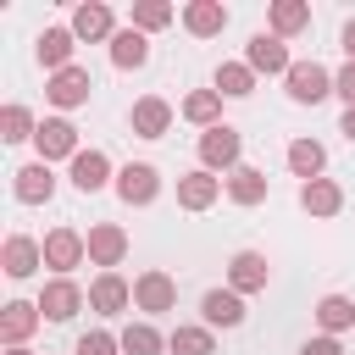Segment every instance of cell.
I'll return each mask as SVG.
<instances>
[{
	"label": "cell",
	"instance_id": "cell-1",
	"mask_svg": "<svg viewBox=\"0 0 355 355\" xmlns=\"http://www.w3.org/2000/svg\"><path fill=\"white\" fill-rule=\"evenodd\" d=\"M239 150H244V139H239V128H227V122H216V128L200 133V161H205V172H233V166H239Z\"/></svg>",
	"mask_w": 355,
	"mask_h": 355
},
{
	"label": "cell",
	"instance_id": "cell-2",
	"mask_svg": "<svg viewBox=\"0 0 355 355\" xmlns=\"http://www.w3.org/2000/svg\"><path fill=\"white\" fill-rule=\"evenodd\" d=\"M283 83H288V100H294V105H316V100L333 94V72L316 67V61H294Z\"/></svg>",
	"mask_w": 355,
	"mask_h": 355
},
{
	"label": "cell",
	"instance_id": "cell-3",
	"mask_svg": "<svg viewBox=\"0 0 355 355\" xmlns=\"http://www.w3.org/2000/svg\"><path fill=\"white\" fill-rule=\"evenodd\" d=\"M222 189H227V178H216V172L194 166V172H183V178H178V205H183V211H211V205L222 200Z\"/></svg>",
	"mask_w": 355,
	"mask_h": 355
},
{
	"label": "cell",
	"instance_id": "cell-4",
	"mask_svg": "<svg viewBox=\"0 0 355 355\" xmlns=\"http://www.w3.org/2000/svg\"><path fill=\"white\" fill-rule=\"evenodd\" d=\"M83 255H89V239H83V233H72V227H50V233H44V266H50L55 277H67Z\"/></svg>",
	"mask_w": 355,
	"mask_h": 355
},
{
	"label": "cell",
	"instance_id": "cell-5",
	"mask_svg": "<svg viewBox=\"0 0 355 355\" xmlns=\"http://www.w3.org/2000/svg\"><path fill=\"white\" fill-rule=\"evenodd\" d=\"M83 305H89V294H83L72 277H50V283H44V294H39V311H44V322H72Z\"/></svg>",
	"mask_w": 355,
	"mask_h": 355
},
{
	"label": "cell",
	"instance_id": "cell-6",
	"mask_svg": "<svg viewBox=\"0 0 355 355\" xmlns=\"http://www.w3.org/2000/svg\"><path fill=\"white\" fill-rule=\"evenodd\" d=\"M33 144H39V161H72L78 155V128L67 116H44L39 133H33Z\"/></svg>",
	"mask_w": 355,
	"mask_h": 355
},
{
	"label": "cell",
	"instance_id": "cell-7",
	"mask_svg": "<svg viewBox=\"0 0 355 355\" xmlns=\"http://www.w3.org/2000/svg\"><path fill=\"white\" fill-rule=\"evenodd\" d=\"M116 194H122V205H150V200L161 194V172H155L150 161H128V166L116 172Z\"/></svg>",
	"mask_w": 355,
	"mask_h": 355
},
{
	"label": "cell",
	"instance_id": "cell-8",
	"mask_svg": "<svg viewBox=\"0 0 355 355\" xmlns=\"http://www.w3.org/2000/svg\"><path fill=\"white\" fill-rule=\"evenodd\" d=\"M266 277H272V266H266L261 250H239V255L227 261V288H233V294H261Z\"/></svg>",
	"mask_w": 355,
	"mask_h": 355
},
{
	"label": "cell",
	"instance_id": "cell-9",
	"mask_svg": "<svg viewBox=\"0 0 355 355\" xmlns=\"http://www.w3.org/2000/svg\"><path fill=\"white\" fill-rule=\"evenodd\" d=\"M133 305L150 311V316H161V311L178 305V283H172L166 272H139V277H133Z\"/></svg>",
	"mask_w": 355,
	"mask_h": 355
},
{
	"label": "cell",
	"instance_id": "cell-10",
	"mask_svg": "<svg viewBox=\"0 0 355 355\" xmlns=\"http://www.w3.org/2000/svg\"><path fill=\"white\" fill-rule=\"evenodd\" d=\"M244 67H250V72H283V78H288L294 61H288V44H283L277 33H255V39L244 44Z\"/></svg>",
	"mask_w": 355,
	"mask_h": 355
},
{
	"label": "cell",
	"instance_id": "cell-11",
	"mask_svg": "<svg viewBox=\"0 0 355 355\" xmlns=\"http://www.w3.org/2000/svg\"><path fill=\"white\" fill-rule=\"evenodd\" d=\"M11 194H17L22 205H44V200L55 194L50 161H28V166H17V172H11Z\"/></svg>",
	"mask_w": 355,
	"mask_h": 355
},
{
	"label": "cell",
	"instance_id": "cell-12",
	"mask_svg": "<svg viewBox=\"0 0 355 355\" xmlns=\"http://www.w3.org/2000/svg\"><path fill=\"white\" fill-rule=\"evenodd\" d=\"M89 72L83 67H67V72H50V83H44V100L50 105H61V111H72V105H83L89 100Z\"/></svg>",
	"mask_w": 355,
	"mask_h": 355
},
{
	"label": "cell",
	"instance_id": "cell-13",
	"mask_svg": "<svg viewBox=\"0 0 355 355\" xmlns=\"http://www.w3.org/2000/svg\"><path fill=\"white\" fill-rule=\"evenodd\" d=\"M44 322V311L39 305H28V300H11L6 311H0V338H6V349H22L28 344V333Z\"/></svg>",
	"mask_w": 355,
	"mask_h": 355
},
{
	"label": "cell",
	"instance_id": "cell-14",
	"mask_svg": "<svg viewBox=\"0 0 355 355\" xmlns=\"http://www.w3.org/2000/svg\"><path fill=\"white\" fill-rule=\"evenodd\" d=\"M122 255H128V233H122L116 222H94V227H89V261L111 272Z\"/></svg>",
	"mask_w": 355,
	"mask_h": 355
},
{
	"label": "cell",
	"instance_id": "cell-15",
	"mask_svg": "<svg viewBox=\"0 0 355 355\" xmlns=\"http://www.w3.org/2000/svg\"><path fill=\"white\" fill-rule=\"evenodd\" d=\"M0 266H6V277H33V272L44 266V244H33L28 233H11V239H6Z\"/></svg>",
	"mask_w": 355,
	"mask_h": 355
},
{
	"label": "cell",
	"instance_id": "cell-16",
	"mask_svg": "<svg viewBox=\"0 0 355 355\" xmlns=\"http://www.w3.org/2000/svg\"><path fill=\"white\" fill-rule=\"evenodd\" d=\"M89 305H94L100 316H122V311L133 305V288H128L116 272H100V277L89 283Z\"/></svg>",
	"mask_w": 355,
	"mask_h": 355
},
{
	"label": "cell",
	"instance_id": "cell-17",
	"mask_svg": "<svg viewBox=\"0 0 355 355\" xmlns=\"http://www.w3.org/2000/svg\"><path fill=\"white\" fill-rule=\"evenodd\" d=\"M72 33H78V39H89V44H94V39H105V44H111V39H116L111 6H100V0H83V6L72 11Z\"/></svg>",
	"mask_w": 355,
	"mask_h": 355
},
{
	"label": "cell",
	"instance_id": "cell-18",
	"mask_svg": "<svg viewBox=\"0 0 355 355\" xmlns=\"http://www.w3.org/2000/svg\"><path fill=\"white\" fill-rule=\"evenodd\" d=\"M183 28H189L194 39H216V33L227 28V6H222V0H189V6H183Z\"/></svg>",
	"mask_w": 355,
	"mask_h": 355
},
{
	"label": "cell",
	"instance_id": "cell-19",
	"mask_svg": "<svg viewBox=\"0 0 355 355\" xmlns=\"http://www.w3.org/2000/svg\"><path fill=\"white\" fill-rule=\"evenodd\" d=\"M128 122H133L139 139H161V133L172 128V105H166L161 94H144V100H133V116H128Z\"/></svg>",
	"mask_w": 355,
	"mask_h": 355
},
{
	"label": "cell",
	"instance_id": "cell-20",
	"mask_svg": "<svg viewBox=\"0 0 355 355\" xmlns=\"http://www.w3.org/2000/svg\"><path fill=\"white\" fill-rule=\"evenodd\" d=\"M200 316H205V327H239V322H244V294L211 288V294L200 300Z\"/></svg>",
	"mask_w": 355,
	"mask_h": 355
},
{
	"label": "cell",
	"instance_id": "cell-21",
	"mask_svg": "<svg viewBox=\"0 0 355 355\" xmlns=\"http://www.w3.org/2000/svg\"><path fill=\"white\" fill-rule=\"evenodd\" d=\"M266 189H272V178H266L261 166H233V172H227V200H233V205H261Z\"/></svg>",
	"mask_w": 355,
	"mask_h": 355
},
{
	"label": "cell",
	"instance_id": "cell-22",
	"mask_svg": "<svg viewBox=\"0 0 355 355\" xmlns=\"http://www.w3.org/2000/svg\"><path fill=\"white\" fill-rule=\"evenodd\" d=\"M300 205L311 216H338L344 211V189L333 178H311V183H300Z\"/></svg>",
	"mask_w": 355,
	"mask_h": 355
},
{
	"label": "cell",
	"instance_id": "cell-23",
	"mask_svg": "<svg viewBox=\"0 0 355 355\" xmlns=\"http://www.w3.org/2000/svg\"><path fill=\"white\" fill-rule=\"evenodd\" d=\"M72 50H78V33H72V28H44V33H39V61H44L50 72H67V67H72Z\"/></svg>",
	"mask_w": 355,
	"mask_h": 355
},
{
	"label": "cell",
	"instance_id": "cell-24",
	"mask_svg": "<svg viewBox=\"0 0 355 355\" xmlns=\"http://www.w3.org/2000/svg\"><path fill=\"white\" fill-rule=\"evenodd\" d=\"M72 183H78L83 194H100V189L111 183V161H105L100 150H78V155H72Z\"/></svg>",
	"mask_w": 355,
	"mask_h": 355
},
{
	"label": "cell",
	"instance_id": "cell-25",
	"mask_svg": "<svg viewBox=\"0 0 355 355\" xmlns=\"http://www.w3.org/2000/svg\"><path fill=\"white\" fill-rule=\"evenodd\" d=\"M144 61H150V39H144L139 28H116V39H111V67L133 72V67H144Z\"/></svg>",
	"mask_w": 355,
	"mask_h": 355
},
{
	"label": "cell",
	"instance_id": "cell-26",
	"mask_svg": "<svg viewBox=\"0 0 355 355\" xmlns=\"http://www.w3.org/2000/svg\"><path fill=\"white\" fill-rule=\"evenodd\" d=\"M316 322H322L327 338L349 333V327H355V300H344V294H322V300H316Z\"/></svg>",
	"mask_w": 355,
	"mask_h": 355
},
{
	"label": "cell",
	"instance_id": "cell-27",
	"mask_svg": "<svg viewBox=\"0 0 355 355\" xmlns=\"http://www.w3.org/2000/svg\"><path fill=\"white\" fill-rule=\"evenodd\" d=\"M322 166H327V150H322L316 139H294V144H288V172H294V178L311 183V178H322Z\"/></svg>",
	"mask_w": 355,
	"mask_h": 355
},
{
	"label": "cell",
	"instance_id": "cell-28",
	"mask_svg": "<svg viewBox=\"0 0 355 355\" xmlns=\"http://www.w3.org/2000/svg\"><path fill=\"white\" fill-rule=\"evenodd\" d=\"M166 349L172 355H216V338H211V327H172L166 333Z\"/></svg>",
	"mask_w": 355,
	"mask_h": 355
},
{
	"label": "cell",
	"instance_id": "cell-29",
	"mask_svg": "<svg viewBox=\"0 0 355 355\" xmlns=\"http://www.w3.org/2000/svg\"><path fill=\"white\" fill-rule=\"evenodd\" d=\"M250 89H255V72H250L244 61H222V67H216V94H222V100H244Z\"/></svg>",
	"mask_w": 355,
	"mask_h": 355
},
{
	"label": "cell",
	"instance_id": "cell-30",
	"mask_svg": "<svg viewBox=\"0 0 355 355\" xmlns=\"http://www.w3.org/2000/svg\"><path fill=\"white\" fill-rule=\"evenodd\" d=\"M183 116H189L194 128H216V122H222V94H216V89H194V94L183 100Z\"/></svg>",
	"mask_w": 355,
	"mask_h": 355
},
{
	"label": "cell",
	"instance_id": "cell-31",
	"mask_svg": "<svg viewBox=\"0 0 355 355\" xmlns=\"http://www.w3.org/2000/svg\"><path fill=\"white\" fill-rule=\"evenodd\" d=\"M300 28H311V6H305V0H277V6H272V33L288 39V33H300Z\"/></svg>",
	"mask_w": 355,
	"mask_h": 355
},
{
	"label": "cell",
	"instance_id": "cell-32",
	"mask_svg": "<svg viewBox=\"0 0 355 355\" xmlns=\"http://www.w3.org/2000/svg\"><path fill=\"white\" fill-rule=\"evenodd\" d=\"M116 338H122V355H161V349H166V338H161L150 322H133V327H122Z\"/></svg>",
	"mask_w": 355,
	"mask_h": 355
},
{
	"label": "cell",
	"instance_id": "cell-33",
	"mask_svg": "<svg viewBox=\"0 0 355 355\" xmlns=\"http://www.w3.org/2000/svg\"><path fill=\"white\" fill-rule=\"evenodd\" d=\"M33 133H39V122L28 116V105H6V111H0V139H6V144H22V139H33Z\"/></svg>",
	"mask_w": 355,
	"mask_h": 355
},
{
	"label": "cell",
	"instance_id": "cell-34",
	"mask_svg": "<svg viewBox=\"0 0 355 355\" xmlns=\"http://www.w3.org/2000/svg\"><path fill=\"white\" fill-rule=\"evenodd\" d=\"M178 11L166 6V0H133V28L139 33H155V28H166Z\"/></svg>",
	"mask_w": 355,
	"mask_h": 355
},
{
	"label": "cell",
	"instance_id": "cell-35",
	"mask_svg": "<svg viewBox=\"0 0 355 355\" xmlns=\"http://www.w3.org/2000/svg\"><path fill=\"white\" fill-rule=\"evenodd\" d=\"M78 355H122V338L116 333H83L78 338Z\"/></svg>",
	"mask_w": 355,
	"mask_h": 355
},
{
	"label": "cell",
	"instance_id": "cell-36",
	"mask_svg": "<svg viewBox=\"0 0 355 355\" xmlns=\"http://www.w3.org/2000/svg\"><path fill=\"white\" fill-rule=\"evenodd\" d=\"M300 355H344V344L322 333V338H305V344H300Z\"/></svg>",
	"mask_w": 355,
	"mask_h": 355
},
{
	"label": "cell",
	"instance_id": "cell-37",
	"mask_svg": "<svg viewBox=\"0 0 355 355\" xmlns=\"http://www.w3.org/2000/svg\"><path fill=\"white\" fill-rule=\"evenodd\" d=\"M333 94H344V105H355V61H349V67L333 78Z\"/></svg>",
	"mask_w": 355,
	"mask_h": 355
},
{
	"label": "cell",
	"instance_id": "cell-38",
	"mask_svg": "<svg viewBox=\"0 0 355 355\" xmlns=\"http://www.w3.org/2000/svg\"><path fill=\"white\" fill-rule=\"evenodd\" d=\"M338 133H344V139L355 144V105H344V122H338Z\"/></svg>",
	"mask_w": 355,
	"mask_h": 355
},
{
	"label": "cell",
	"instance_id": "cell-39",
	"mask_svg": "<svg viewBox=\"0 0 355 355\" xmlns=\"http://www.w3.org/2000/svg\"><path fill=\"white\" fill-rule=\"evenodd\" d=\"M344 55H349V61H355V17H349V22H344Z\"/></svg>",
	"mask_w": 355,
	"mask_h": 355
},
{
	"label": "cell",
	"instance_id": "cell-40",
	"mask_svg": "<svg viewBox=\"0 0 355 355\" xmlns=\"http://www.w3.org/2000/svg\"><path fill=\"white\" fill-rule=\"evenodd\" d=\"M6 355H33V349H28V344H22V349H6Z\"/></svg>",
	"mask_w": 355,
	"mask_h": 355
}]
</instances>
